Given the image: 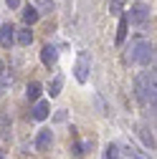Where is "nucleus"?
<instances>
[{"label":"nucleus","mask_w":157,"mask_h":159,"mask_svg":"<svg viewBox=\"0 0 157 159\" xmlns=\"http://www.w3.org/2000/svg\"><path fill=\"white\" fill-rule=\"evenodd\" d=\"M33 8L38 10V15H41V13H51L53 10V0H36Z\"/></svg>","instance_id":"nucleus-10"},{"label":"nucleus","mask_w":157,"mask_h":159,"mask_svg":"<svg viewBox=\"0 0 157 159\" xmlns=\"http://www.w3.org/2000/svg\"><path fill=\"white\" fill-rule=\"evenodd\" d=\"M5 3H8L10 8H18V5H21V0H5Z\"/></svg>","instance_id":"nucleus-19"},{"label":"nucleus","mask_w":157,"mask_h":159,"mask_svg":"<svg viewBox=\"0 0 157 159\" xmlns=\"http://www.w3.org/2000/svg\"><path fill=\"white\" fill-rule=\"evenodd\" d=\"M89 71H91V61H89V56H86V53H81V56H78V61H76V68H74L76 81H78V84H86Z\"/></svg>","instance_id":"nucleus-2"},{"label":"nucleus","mask_w":157,"mask_h":159,"mask_svg":"<svg viewBox=\"0 0 157 159\" xmlns=\"http://www.w3.org/2000/svg\"><path fill=\"white\" fill-rule=\"evenodd\" d=\"M46 116H48V104L46 101H38L33 106V119H36V121H43Z\"/></svg>","instance_id":"nucleus-8"},{"label":"nucleus","mask_w":157,"mask_h":159,"mask_svg":"<svg viewBox=\"0 0 157 159\" xmlns=\"http://www.w3.org/2000/svg\"><path fill=\"white\" fill-rule=\"evenodd\" d=\"M13 41H15V28H13L10 23L0 25V46H3V48H10Z\"/></svg>","instance_id":"nucleus-5"},{"label":"nucleus","mask_w":157,"mask_h":159,"mask_svg":"<svg viewBox=\"0 0 157 159\" xmlns=\"http://www.w3.org/2000/svg\"><path fill=\"white\" fill-rule=\"evenodd\" d=\"M127 20H132V23H145L147 18H150V8L147 5H134L132 10H129V15H124Z\"/></svg>","instance_id":"nucleus-4"},{"label":"nucleus","mask_w":157,"mask_h":159,"mask_svg":"<svg viewBox=\"0 0 157 159\" xmlns=\"http://www.w3.org/2000/svg\"><path fill=\"white\" fill-rule=\"evenodd\" d=\"M140 43H142V41L137 38V41H132V43L127 46V53H124V61H127V63H134V61H137V51H140Z\"/></svg>","instance_id":"nucleus-7"},{"label":"nucleus","mask_w":157,"mask_h":159,"mask_svg":"<svg viewBox=\"0 0 157 159\" xmlns=\"http://www.w3.org/2000/svg\"><path fill=\"white\" fill-rule=\"evenodd\" d=\"M0 73H3V61H0Z\"/></svg>","instance_id":"nucleus-20"},{"label":"nucleus","mask_w":157,"mask_h":159,"mask_svg":"<svg viewBox=\"0 0 157 159\" xmlns=\"http://www.w3.org/2000/svg\"><path fill=\"white\" fill-rule=\"evenodd\" d=\"M23 20H26V23H28V25H31V23H36V20H38V10H36V8H33V5H28V8H26V10H23Z\"/></svg>","instance_id":"nucleus-12"},{"label":"nucleus","mask_w":157,"mask_h":159,"mask_svg":"<svg viewBox=\"0 0 157 159\" xmlns=\"http://www.w3.org/2000/svg\"><path fill=\"white\" fill-rule=\"evenodd\" d=\"M104 159H119V147H117V144H107Z\"/></svg>","instance_id":"nucleus-15"},{"label":"nucleus","mask_w":157,"mask_h":159,"mask_svg":"<svg viewBox=\"0 0 157 159\" xmlns=\"http://www.w3.org/2000/svg\"><path fill=\"white\" fill-rule=\"evenodd\" d=\"M48 144H51V129H43L38 134V139H36V147L43 152V149H48Z\"/></svg>","instance_id":"nucleus-9"},{"label":"nucleus","mask_w":157,"mask_h":159,"mask_svg":"<svg viewBox=\"0 0 157 159\" xmlns=\"http://www.w3.org/2000/svg\"><path fill=\"white\" fill-rule=\"evenodd\" d=\"M31 41H33V33H31L28 28L18 30V43H21V46H31Z\"/></svg>","instance_id":"nucleus-13"},{"label":"nucleus","mask_w":157,"mask_h":159,"mask_svg":"<svg viewBox=\"0 0 157 159\" xmlns=\"http://www.w3.org/2000/svg\"><path fill=\"white\" fill-rule=\"evenodd\" d=\"M152 58H155V46L147 43V41H142V43H140V51H137V61H134V63L150 66V63H152Z\"/></svg>","instance_id":"nucleus-3"},{"label":"nucleus","mask_w":157,"mask_h":159,"mask_svg":"<svg viewBox=\"0 0 157 159\" xmlns=\"http://www.w3.org/2000/svg\"><path fill=\"white\" fill-rule=\"evenodd\" d=\"M127 157H129V159H147L145 154H140V152H137V149H132V147L127 149Z\"/></svg>","instance_id":"nucleus-17"},{"label":"nucleus","mask_w":157,"mask_h":159,"mask_svg":"<svg viewBox=\"0 0 157 159\" xmlns=\"http://www.w3.org/2000/svg\"><path fill=\"white\" fill-rule=\"evenodd\" d=\"M134 93L140 101H152V106H155V71H145L137 76Z\"/></svg>","instance_id":"nucleus-1"},{"label":"nucleus","mask_w":157,"mask_h":159,"mask_svg":"<svg viewBox=\"0 0 157 159\" xmlns=\"http://www.w3.org/2000/svg\"><path fill=\"white\" fill-rule=\"evenodd\" d=\"M38 96H41V84L31 81L28 84V98H31V101H38Z\"/></svg>","instance_id":"nucleus-11"},{"label":"nucleus","mask_w":157,"mask_h":159,"mask_svg":"<svg viewBox=\"0 0 157 159\" xmlns=\"http://www.w3.org/2000/svg\"><path fill=\"white\" fill-rule=\"evenodd\" d=\"M56 58H58V51H56L53 46H43V51H41V61H43L48 68L56 63Z\"/></svg>","instance_id":"nucleus-6"},{"label":"nucleus","mask_w":157,"mask_h":159,"mask_svg":"<svg viewBox=\"0 0 157 159\" xmlns=\"http://www.w3.org/2000/svg\"><path fill=\"white\" fill-rule=\"evenodd\" d=\"M127 25H129V20L122 18V20H119V30H117V43H122L124 38H127Z\"/></svg>","instance_id":"nucleus-14"},{"label":"nucleus","mask_w":157,"mask_h":159,"mask_svg":"<svg viewBox=\"0 0 157 159\" xmlns=\"http://www.w3.org/2000/svg\"><path fill=\"white\" fill-rule=\"evenodd\" d=\"M61 86H64V78H61V76H56V78H53V84H51V91H48V93H51V96H58V93H61Z\"/></svg>","instance_id":"nucleus-16"},{"label":"nucleus","mask_w":157,"mask_h":159,"mask_svg":"<svg viewBox=\"0 0 157 159\" xmlns=\"http://www.w3.org/2000/svg\"><path fill=\"white\" fill-rule=\"evenodd\" d=\"M112 13H122V0H112Z\"/></svg>","instance_id":"nucleus-18"}]
</instances>
